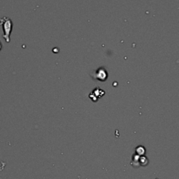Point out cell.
I'll use <instances>...</instances> for the list:
<instances>
[{"label": "cell", "instance_id": "cell-1", "mask_svg": "<svg viewBox=\"0 0 179 179\" xmlns=\"http://www.w3.org/2000/svg\"><path fill=\"white\" fill-rule=\"evenodd\" d=\"M0 24L3 27V38L6 42H10V34L12 30V21L7 17H4L0 19Z\"/></svg>", "mask_w": 179, "mask_h": 179}, {"label": "cell", "instance_id": "cell-2", "mask_svg": "<svg viewBox=\"0 0 179 179\" xmlns=\"http://www.w3.org/2000/svg\"><path fill=\"white\" fill-rule=\"evenodd\" d=\"M139 157L140 156L137 155V154H134L132 155V158H131V165L133 166L134 167H139Z\"/></svg>", "mask_w": 179, "mask_h": 179}, {"label": "cell", "instance_id": "cell-3", "mask_svg": "<svg viewBox=\"0 0 179 179\" xmlns=\"http://www.w3.org/2000/svg\"><path fill=\"white\" fill-rule=\"evenodd\" d=\"M136 154L139 155V156H144L146 153V148L143 146H139L136 148L135 149Z\"/></svg>", "mask_w": 179, "mask_h": 179}, {"label": "cell", "instance_id": "cell-4", "mask_svg": "<svg viewBox=\"0 0 179 179\" xmlns=\"http://www.w3.org/2000/svg\"><path fill=\"white\" fill-rule=\"evenodd\" d=\"M149 163V160L146 157L145 155L144 156H140L139 157V165L142 166V167H146Z\"/></svg>", "mask_w": 179, "mask_h": 179}, {"label": "cell", "instance_id": "cell-5", "mask_svg": "<svg viewBox=\"0 0 179 179\" xmlns=\"http://www.w3.org/2000/svg\"><path fill=\"white\" fill-rule=\"evenodd\" d=\"M2 49V44H1V43H0V50H1Z\"/></svg>", "mask_w": 179, "mask_h": 179}]
</instances>
